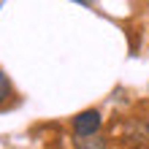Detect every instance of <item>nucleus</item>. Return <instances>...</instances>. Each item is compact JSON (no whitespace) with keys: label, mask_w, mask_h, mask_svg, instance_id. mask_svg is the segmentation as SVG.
Here are the masks:
<instances>
[{"label":"nucleus","mask_w":149,"mask_h":149,"mask_svg":"<svg viewBox=\"0 0 149 149\" xmlns=\"http://www.w3.org/2000/svg\"><path fill=\"white\" fill-rule=\"evenodd\" d=\"M103 125V117L98 109H87V111H79L73 117V133L76 136H84V133H98Z\"/></svg>","instance_id":"f257e3e1"},{"label":"nucleus","mask_w":149,"mask_h":149,"mask_svg":"<svg viewBox=\"0 0 149 149\" xmlns=\"http://www.w3.org/2000/svg\"><path fill=\"white\" fill-rule=\"evenodd\" d=\"M73 149H109V141L100 133H84L73 138Z\"/></svg>","instance_id":"f03ea898"},{"label":"nucleus","mask_w":149,"mask_h":149,"mask_svg":"<svg viewBox=\"0 0 149 149\" xmlns=\"http://www.w3.org/2000/svg\"><path fill=\"white\" fill-rule=\"evenodd\" d=\"M11 92H14V87H11V81H8V76L0 71V106H6L8 103V98H11Z\"/></svg>","instance_id":"7ed1b4c3"},{"label":"nucleus","mask_w":149,"mask_h":149,"mask_svg":"<svg viewBox=\"0 0 149 149\" xmlns=\"http://www.w3.org/2000/svg\"><path fill=\"white\" fill-rule=\"evenodd\" d=\"M73 3H81V6H90L92 0H73Z\"/></svg>","instance_id":"20e7f679"}]
</instances>
